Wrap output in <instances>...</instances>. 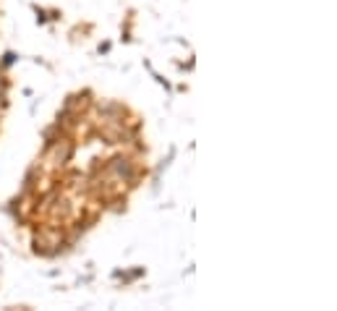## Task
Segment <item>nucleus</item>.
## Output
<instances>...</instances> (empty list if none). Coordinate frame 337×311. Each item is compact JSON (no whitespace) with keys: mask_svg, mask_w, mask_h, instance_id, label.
<instances>
[]
</instances>
